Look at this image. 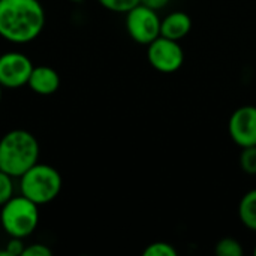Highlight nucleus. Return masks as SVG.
<instances>
[{"label":"nucleus","mask_w":256,"mask_h":256,"mask_svg":"<svg viewBox=\"0 0 256 256\" xmlns=\"http://www.w3.org/2000/svg\"><path fill=\"white\" fill-rule=\"evenodd\" d=\"M45 26L39 0H0V36L12 44L34 40Z\"/></svg>","instance_id":"nucleus-1"},{"label":"nucleus","mask_w":256,"mask_h":256,"mask_svg":"<svg viewBox=\"0 0 256 256\" xmlns=\"http://www.w3.org/2000/svg\"><path fill=\"white\" fill-rule=\"evenodd\" d=\"M39 142L33 134L14 129L0 140V171L20 178L39 160Z\"/></svg>","instance_id":"nucleus-2"},{"label":"nucleus","mask_w":256,"mask_h":256,"mask_svg":"<svg viewBox=\"0 0 256 256\" xmlns=\"http://www.w3.org/2000/svg\"><path fill=\"white\" fill-rule=\"evenodd\" d=\"M62 186L63 180L60 172L54 166L39 162L20 177L21 195L38 206L54 201L60 195Z\"/></svg>","instance_id":"nucleus-3"},{"label":"nucleus","mask_w":256,"mask_h":256,"mask_svg":"<svg viewBox=\"0 0 256 256\" xmlns=\"http://www.w3.org/2000/svg\"><path fill=\"white\" fill-rule=\"evenodd\" d=\"M39 206L24 195L12 196L0 210V224L9 237L27 238L39 224Z\"/></svg>","instance_id":"nucleus-4"},{"label":"nucleus","mask_w":256,"mask_h":256,"mask_svg":"<svg viewBox=\"0 0 256 256\" xmlns=\"http://www.w3.org/2000/svg\"><path fill=\"white\" fill-rule=\"evenodd\" d=\"M124 26L130 39L141 45H148L160 36V16L158 10L141 3L126 12Z\"/></svg>","instance_id":"nucleus-5"},{"label":"nucleus","mask_w":256,"mask_h":256,"mask_svg":"<svg viewBox=\"0 0 256 256\" xmlns=\"http://www.w3.org/2000/svg\"><path fill=\"white\" fill-rule=\"evenodd\" d=\"M147 58L158 72L174 74L184 63V51L178 40L159 36L147 45Z\"/></svg>","instance_id":"nucleus-6"},{"label":"nucleus","mask_w":256,"mask_h":256,"mask_svg":"<svg viewBox=\"0 0 256 256\" xmlns=\"http://www.w3.org/2000/svg\"><path fill=\"white\" fill-rule=\"evenodd\" d=\"M33 63L22 52L0 54V84L4 88H20L27 84Z\"/></svg>","instance_id":"nucleus-7"},{"label":"nucleus","mask_w":256,"mask_h":256,"mask_svg":"<svg viewBox=\"0 0 256 256\" xmlns=\"http://www.w3.org/2000/svg\"><path fill=\"white\" fill-rule=\"evenodd\" d=\"M228 134L240 148L256 146V106L243 105L237 108L228 122Z\"/></svg>","instance_id":"nucleus-8"},{"label":"nucleus","mask_w":256,"mask_h":256,"mask_svg":"<svg viewBox=\"0 0 256 256\" xmlns=\"http://www.w3.org/2000/svg\"><path fill=\"white\" fill-rule=\"evenodd\" d=\"M27 86L32 92L40 96H50L56 93L60 87V75L56 69L50 66H33V70L28 76Z\"/></svg>","instance_id":"nucleus-9"},{"label":"nucleus","mask_w":256,"mask_h":256,"mask_svg":"<svg viewBox=\"0 0 256 256\" xmlns=\"http://www.w3.org/2000/svg\"><path fill=\"white\" fill-rule=\"evenodd\" d=\"M192 30V18L183 10H174L160 20V36L172 40L184 39Z\"/></svg>","instance_id":"nucleus-10"},{"label":"nucleus","mask_w":256,"mask_h":256,"mask_svg":"<svg viewBox=\"0 0 256 256\" xmlns=\"http://www.w3.org/2000/svg\"><path fill=\"white\" fill-rule=\"evenodd\" d=\"M238 219L244 228L256 232V189L242 196L238 202Z\"/></svg>","instance_id":"nucleus-11"},{"label":"nucleus","mask_w":256,"mask_h":256,"mask_svg":"<svg viewBox=\"0 0 256 256\" xmlns=\"http://www.w3.org/2000/svg\"><path fill=\"white\" fill-rule=\"evenodd\" d=\"M214 254L218 256H242L244 254V249L237 238L224 237L216 243Z\"/></svg>","instance_id":"nucleus-12"},{"label":"nucleus","mask_w":256,"mask_h":256,"mask_svg":"<svg viewBox=\"0 0 256 256\" xmlns=\"http://www.w3.org/2000/svg\"><path fill=\"white\" fill-rule=\"evenodd\" d=\"M238 162L243 172H246L248 176H256V146L242 148Z\"/></svg>","instance_id":"nucleus-13"},{"label":"nucleus","mask_w":256,"mask_h":256,"mask_svg":"<svg viewBox=\"0 0 256 256\" xmlns=\"http://www.w3.org/2000/svg\"><path fill=\"white\" fill-rule=\"evenodd\" d=\"M144 256H177L178 252L177 249L171 244V243H166V242H156V243H152L148 244L144 252Z\"/></svg>","instance_id":"nucleus-14"},{"label":"nucleus","mask_w":256,"mask_h":256,"mask_svg":"<svg viewBox=\"0 0 256 256\" xmlns=\"http://www.w3.org/2000/svg\"><path fill=\"white\" fill-rule=\"evenodd\" d=\"M102 8L117 12V14H126L136 4H140V0H98Z\"/></svg>","instance_id":"nucleus-15"},{"label":"nucleus","mask_w":256,"mask_h":256,"mask_svg":"<svg viewBox=\"0 0 256 256\" xmlns=\"http://www.w3.org/2000/svg\"><path fill=\"white\" fill-rule=\"evenodd\" d=\"M14 196V177L0 171V207Z\"/></svg>","instance_id":"nucleus-16"},{"label":"nucleus","mask_w":256,"mask_h":256,"mask_svg":"<svg viewBox=\"0 0 256 256\" xmlns=\"http://www.w3.org/2000/svg\"><path fill=\"white\" fill-rule=\"evenodd\" d=\"M52 250L42 244V243H34V244H28L22 250V256H51Z\"/></svg>","instance_id":"nucleus-17"},{"label":"nucleus","mask_w":256,"mask_h":256,"mask_svg":"<svg viewBox=\"0 0 256 256\" xmlns=\"http://www.w3.org/2000/svg\"><path fill=\"white\" fill-rule=\"evenodd\" d=\"M24 243H22V238H15V237H10V240L6 243L4 246V250L8 256H22V250H24Z\"/></svg>","instance_id":"nucleus-18"},{"label":"nucleus","mask_w":256,"mask_h":256,"mask_svg":"<svg viewBox=\"0 0 256 256\" xmlns=\"http://www.w3.org/2000/svg\"><path fill=\"white\" fill-rule=\"evenodd\" d=\"M170 2L171 0H140L141 4H144V6L150 8V9H154L158 12L162 10V9H165L170 4Z\"/></svg>","instance_id":"nucleus-19"},{"label":"nucleus","mask_w":256,"mask_h":256,"mask_svg":"<svg viewBox=\"0 0 256 256\" xmlns=\"http://www.w3.org/2000/svg\"><path fill=\"white\" fill-rule=\"evenodd\" d=\"M70 2H74V3H80V2H82V0H70Z\"/></svg>","instance_id":"nucleus-20"},{"label":"nucleus","mask_w":256,"mask_h":256,"mask_svg":"<svg viewBox=\"0 0 256 256\" xmlns=\"http://www.w3.org/2000/svg\"><path fill=\"white\" fill-rule=\"evenodd\" d=\"M2 88H3V87H2V84H0V100H2Z\"/></svg>","instance_id":"nucleus-21"},{"label":"nucleus","mask_w":256,"mask_h":256,"mask_svg":"<svg viewBox=\"0 0 256 256\" xmlns=\"http://www.w3.org/2000/svg\"><path fill=\"white\" fill-rule=\"evenodd\" d=\"M254 255L256 256V244H255V249H254Z\"/></svg>","instance_id":"nucleus-22"}]
</instances>
